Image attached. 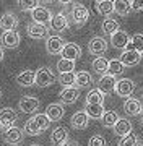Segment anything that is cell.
<instances>
[{
	"instance_id": "obj_23",
	"label": "cell",
	"mask_w": 143,
	"mask_h": 146,
	"mask_svg": "<svg viewBox=\"0 0 143 146\" xmlns=\"http://www.w3.org/2000/svg\"><path fill=\"white\" fill-rule=\"evenodd\" d=\"M46 114L49 115V119L52 120V122H59V120L64 117L65 109H64V106L62 104H51V106H47Z\"/></svg>"
},
{
	"instance_id": "obj_11",
	"label": "cell",
	"mask_w": 143,
	"mask_h": 146,
	"mask_svg": "<svg viewBox=\"0 0 143 146\" xmlns=\"http://www.w3.org/2000/svg\"><path fill=\"white\" fill-rule=\"evenodd\" d=\"M120 60L125 63V67H133V65H138L140 60H142V52L138 50H128V49H124V52L120 55Z\"/></svg>"
},
{
	"instance_id": "obj_4",
	"label": "cell",
	"mask_w": 143,
	"mask_h": 146,
	"mask_svg": "<svg viewBox=\"0 0 143 146\" xmlns=\"http://www.w3.org/2000/svg\"><path fill=\"white\" fill-rule=\"evenodd\" d=\"M72 16H73L75 25L81 26V25H85L86 21H88L90 11H88V8H86L83 3H75V5L72 7Z\"/></svg>"
},
{
	"instance_id": "obj_43",
	"label": "cell",
	"mask_w": 143,
	"mask_h": 146,
	"mask_svg": "<svg viewBox=\"0 0 143 146\" xmlns=\"http://www.w3.org/2000/svg\"><path fill=\"white\" fill-rule=\"evenodd\" d=\"M96 2H102V0H96Z\"/></svg>"
},
{
	"instance_id": "obj_27",
	"label": "cell",
	"mask_w": 143,
	"mask_h": 146,
	"mask_svg": "<svg viewBox=\"0 0 143 146\" xmlns=\"http://www.w3.org/2000/svg\"><path fill=\"white\" fill-rule=\"evenodd\" d=\"M114 131H116V135H119V136L128 135V133L132 131V123H130V120L119 119V122L114 125Z\"/></svg>"
},
{
	"instance_id": "obj_38",
	"label": "cell",
	"mask_w": 143,
	"mask_h": 146,
	"mask_svg": "<svg viewBox=\"0 0 143 146\" xmlns=\"http://www.w3.org/2000/svg\"><path fill=\"white\" fill-rule=\"evenodd\" d=\"M18 7L21 10H34L36 7H39V0H18Z\"/></svg>"
},
{
	"instance_id": "obj_16",
	"label": "cell",
	"mask_w": 143,
	"mask_h": 146,
	"mask_svg": "<svg viewBox=\"0 0 143 146\" xmlns=\"http://www.w3.org/2000/svg\"><path fill=\"white\" fill-rule=\"evenodd\" d=\"M60 96V101L64 102V104H73V102H76L80 98V93L78 89L73 88V86H65L64 91L59 94Z\"/></svg>"
},
{
	"instance_id": "obj_44",
	"label": "cell",
	"mask_w": 143,
	"mask_h": 146,
	"mask_svg": "<svg viewBox=\"0 0 143 146\" xmlns=\"http://www.w3.org/2000/svg\"><path fill=\"white\" fill-rule=\"evenodd\" d=\"M47 2H54V0H47Z\"/></svg>"
},
{
	"instance_id": "obj_17",
	"label": "cell",
	"mask_w": 143,
	"mask_h": 146,
	"mask_svg": "<svg viewBox=\"0 0 143 146\" xmlns=\"http://www.w3.org/2000/svg\"><path fill=\"white\" fill-rule=\"evenodd\" d=\"M16 83L20 84V86H33V84L36 83V72H33V70H25V72L18 73V76H16Z\"/></svg>"
},
{
	"instance_id": "obj_28",
	"label": "cell",
	"mask_w": 143,
	"mask_h": 146,
	"mask_svg": "<svg viewBox=\"0 0 143 146\" xmlns=\"http://www.w3.org/2000/svg\"><path fill=\"white\" fill-rule=\"evenodd\" d=\"M86 102H90V104H102L104 102V91L99 86L91 89L90 93L86 94Z\"/></svg>"
},
{
	"instance_id": "obj_20",
	"label": "cell",
	"mask_w": 143,
	"mask_h": 146,
	"mask_svg": "<svg viewBox=\"0 0 143 146\" xmlns=\"http://www.w3.org/2000/svg\"><path fill=\"white\" fill-rule=\"evenodd\" d=\"M80 55H81V47H80L78 44H75V42H69V44H65L64 50H62V57L76 60V58H80Z\"/></svg>"
},
{
	"instance_id": "obj_19",
	"label": "cell",
	"mask_w": 143,
	"mask_h": 146,
	"mask_svg": "<svg viewBox=\"0 0 143 146\" xmlns=\"http://www.w3.org/2000/svg\"><path fill=\"white\" fill-rule=\"evenodd\" d=\"M67 140H69V131L65 127H57L51 133V141L54 145H65Z\"/></svg>"
},
{
	"instance_id": "obj_37",
	"label": "cell",
	"mask_w": 143,
	"mask_h": 146,
	"mask_svg": "<svg viewBox=\"0 0 143 146\" xmlns=\"http://www.w3.org/2000/svg\"><path fill=\"white\" fill-rule=\"evenodd\" d=\"M102 31L106 33V34H109V36H112L116 31H119V23H117L116 20L107 18V20H104V23H102Z\"/></svg>"
},
{
	"instance_id": "obj_26",
	"label": "cell",
	"mask_w": 143,
	"mask_h": 146,
	"mask_svg": "<svg viewBox=\"0 0 143 146\" xmlns=\"http://www.w3.org/2000/svg\"><path fill=\"white\" fill-rule=\"evenodd\" d=\"M114 8L116 13L120 16H127L132 8V0H114Z\"/></svg>"
},
{
	"instance_id": "obj_12",
	"label": "cell",
	"mask_w": 143,
	"mask_h": 146,
	"mask_svg": "<svg viewBox=\"0 0 143 146\" xmlns=\"http://www.w3.org/2000/svg\"><path fill=\"white\" fill-rule=\"evenodd\" d=\"M2 44L3 47H16L20 44V33L16 31V29H8V31H3L2 34Z\"/></svg>"
},
{
	"instance_id": "obj_13",
	"label": "cell",
	"mask_w": 143,
	"mask_h": 146,
	"mask_svg": "<svg viewBox=\"0 0 143 146\" xmlns=\"http://www.w3.org/2000/svg\"><path fill=\"white\" fill-rule=\"evenodd\" d=\"M98 86H99L104 93H111V91H114V89H116V86H117L116 75H112V73L101 75V80H99V83H98Z\"/></svg>"
},
{
	"instance_id": "obj_2",
	"label": "cell",
	"mask_w": 143,
	"mask_h": 146,
	"mask_svg": "<svg viewBox=\"0 0 143 146\" xmlns=\"http://www.w3.org/2000/svg\"><path fill=\"white\" fill-rule=\"evenodd\" d=\"M54 81H55V76H54V73H52L51 68L41 67L36 72V84L37 86H41V88H47V86H51Z\"/></svg>"
},
{
	"instance_id": "obj_21",
	"label": "cell",
	"mask_w": 143,
	"mask_h": 146,
	"mask_svg": "<svg viewBox=\"0 0 143 146\" xmlns=\"http://www.w3.org/2000/svg\"><path fill=\"white\" fill-rule=\"evenodd\" d=\"M124 110L127 115H138L142 114V102L133 98H127V101L124 102Z\"/></svg>"
},
{
	"instance_id": "obj_40",
	"label": "cell",
	"mask_w": 143,
	"mask_h": 146,
	"mask_svg": "<svg viewBox=\"0 0 143 146\" xmlns=\"http://www.w3.org/2000/svg\"><path fill=\"white\" fill-rule=\"evenodd\" d=\"M90 145L91 146H102V145H106V140L101 135H94L90 138Z\"/></svg>"
},
{
	"instance_id": "obj_6",
	"label": "cell",
	"mask_w": 143,
	"mask_h": 146,
	"mask_svg": "<svg viewBox=\"0 0 143 146\" xmlns=\"http://www.w3.org/2000/svg\"><path fill=\"white\" fill-rule=\"evenodd\" d=\"M64 47H65V42L60 36H51V37H47V41H46V50H47L51 55L62 54Z\"/></svg>"
},
{
	"instance_id": "obj_29",
	"label": "cell",
	"mask_w": 143,
	"mask_h": 146,
	"mask_svg": "<svg viewBox=\"0 0 143 146\" xmlns=\"http://www.w3.org/2000/svg\"><path fill=\"white\" fill-rule=\"evenodd\" d=\"M85 110L88 112V115L91 119H102V115H104V106L102 104H90V102H86Z\"/></svg>"
},
{
	"instance_id": "obj_15",
	"label": "cell",
	"mask_w": 143,
	"mask_h": 146,
	"mask_svg": "<svg viewBox=\"0 0 143 146\" xmlns=\"http://www.w3.org/2000/svg\"><path fill=\"white\" fill-rule=\"evenodd\" d=\"M90 115L86 110H81V112H75L73 117H72V127L76 128V130H83L88 127V122H90Z\"/></svg>"
},
{
	"instance_id": "obj_22",
	"label": "cell",
	"mask_w": 143,
	"mask_h": 146,
	"mask_svg": "<svg viewBox=\"0 0 143 146\" xmlns=\"http://www.w3.org/2000/svg\"><path fill=\"white\" fill-rule=\"evenodd\" d=\"M67 26H69V21H67V18H65L64 13H55V15L52 16V20H51V28H52L54 31H64V29H67Z\"/></svg>"
},
{
	"instance_id": "obj_34",
	"label": "cell",
	"mask_w": 143,
	"mask_h": 146,
	"mask_svg": "<svg viewBox=\"0 0 143 146\" xmlns=\"http://www.w3.org/2000/svg\"><path fill=\"white\" fill-rule=\"evenodd\" d=\"M125 68V63L122 62L120 58H112L109 60V72L107 73H112V75H120Z\"/></svg>"
},
{
	"instance_id": "obj_3",
	"label": "cell",
	"mask_w": 143,
	"mask_h": 146,
	"mask_svg": "<svg viewBox=\"0 0 143 146\" xmlns=\"http://www.w3.org/2000/svg\"><path fill=\"white\" fill-rule=\"evenodd\" d=\"M28 36L31 39H43V37L47 36V26L46 23H39V21H33L29 23L26 28Z\"/></svg>"
},
{
	"instance_id": "obj_39",
	"label": "cell",
	"mask_w": 143,
	"mask_h": 146,
	"mask_svg": "<svg viewBox=\"0 0 143 146\" xmlns=\"http://www.w3.org/2000/svg\"><path fill=\"white\" fill-rule=\"evenodd\" d=\"M119 145H138V136L133 135V133H128V135L122 136V140L119 141Z\"/></svg>"
},
{
	"instance_id": "obj_35",
	"label": "cell",
	"mask_w": 143,
	"mask_h": 146,
	"mask_svg": "<svg viewBox=\"0 0 143 146\" xmlns=\"http://www.w3.org/2000/svg\"><path fill=\"white\" fill-rule=\"evenodd\" d=\"M125 49L142 52V50H143V34H135V36L130 39V42H128V46L125 47Z\"/></svg>"
},
{
	"instance_id": "obj_45",
	"label": "cell",
	"mask_w": 143,
	"mask_h": 146,
	"mask_svg": "<svg viewBox=\"0 0 143 146\" xmlns=\"http://www.w3.org/2000/svg\"><path fill=\"white\" fill-rule=\"evenodd\" d=\"M142 123H143V117H142Z\"/></svg>"
},
{
	"instance_id": "obj_8",
	"label": "cell",
	"mask_w": 143,
	"mask_h": 146,
	"mask_svg": "<svg viewBox=\"0 0 143 146\" xmlns=\"http://www.w3.org/2000/svg\"><path fill=\"white\" fill-rule=\"evenodd\" d=\"M18 106H20V110L21 112H25V114H33V112H36L39 109V99L33 98V96H25V98L20 99Z\"/></svg>"
},
{
	"instance_id": "obj_25",
	"label": "cell",
	"mask_w": 143,
	"mask_h": 146,
	"mask_svg": "<svg viewBox=\"0 0 143 146\" xmlns=\"http://www.w3.org/2000/svg\"><path fill=\"white\" fill-rule=\"evenodd\" d=\"M16 25H18V18H16L11 11H7L5 15L2 16V21H0V26L3 31H8V29H15Z\"/></svg>"
},
{
	"instance_id": "obj_24",
	"label": "cell",
	"mask_w": 143,
	"mask_h": 146,
	"mask_svg": "<svg viewBox=\"0 0 143 146\" xmlns=\"http://www.w3.org/2000/svg\"><path fill=\"white\" fill-rule=\"evenodd\" d=\"M93 70H94L98 75H106L109 72V60L104 58L102 55H98V57L93 60Z\"/></svg>"
},
{
	"instance_id": "obj_7",
	"label": "cell",
	"mask_w": 143,
	"mask_h": 146,
	"mask_svg": "<svg viewBox=\"0 0 143 146\" xmlns=\"http://www.w3.org/2000/svg\"><path fill=\"white\" fill-rule=\"evenodd\" d=\"M3 141L8 145H18L23 141V130L18 127H10L3 130Z\"/></svg>"
},
{
	"instance_id": "obj_31",
	"label": "cell",
	"mask_w": 143,
	"mask_h": 146,
	"mask_svg": "<svg viewBox=\"0 0 143 146\" xmlns=\"http://www.w3.org/2000/svg\"><path fill=\"white\" fill-rule=\"evenodd\" d=\"M57 70H59V73L73 72V70H75V60L62 57V58H60V60L57 62Z\"/></svg>"
},
{
	"instance_id": "obj_47",
	"label": "cell",
	"mask_w": 143,
	"mask_h": 146,
	"mask_svg": "<svg viewBox=\"0 0 143 146\" xmlns=\"http://www.w3.org/2000/svg\"><path fill=\"white\" fill-rule=\"evenodd\" d=\"M142 143H143V141H142Z\"/></svg>"
},
{
	"instance_id": "obj_41",
	"label": "cell",
	"mask_w": 143,
	"mask_h": 146,
	"mask_svg": "<svg viewBox=\"0 0 143 146\" xmlns=\"http://www.w3.org/2000/svg\"><path fill=\"white\" fill-rule=\"evenodd\" d=\"M133 10H143V0H132Z\"/></svg>"
},
{
	"instance_id": "obj_5",
	"label": "cell",
	"mask_w": 143,
	"mask_h": 146,
	"mask_svg": "<svg viewBox=\"0 0 143 146\" xmlns=\"http://www.w3.org/2000/svg\"><path fill=\"white\" fill-rule=\"evenodd\" d=\"M135 91V83L128 78H122L117 80V86H116V93L120 98H130Z\"/></svg>"
},
{
	"instance_id": "obj_33",
	"label": "cell",
	"mask_w": 143,
	"mask_h": 146,
	"mask_svg": "<svg viewBox=\"0 0 143 146\" xmlns=\"http://www.w3.org/2000/svg\"><path fill=\"white\" fill-rule=\"evenodd\" d=\"M98 11H99L101 15H111L112 11H116V8H114V0L98 2Z\"/></svg>"
},
{
	"instance_id": "obj_36",
	"label": "cell",
	"mask_w": 143,
	"mask_h": 146,
	"mask_svg": "<svg viewBox=\"0 0 143 146\" xmlns=\"http://www.w3.org/2000/svg\"><path fill=\"white\" fill-rule=\"evenodd\" d=\"M119 122V115H117V112H114V110H107V112H104V115H102V125L104 127H114Z\"/></svg>"
},
{
	"instance_id": "obj_18",
	"label": "cell",
	"mask_w": 143,
	"mask_h": 146,
	"mask_svg": "<svg viewBox=\"0 0 143 146\" xmlns=\"http://www.w3.org/2000/svg\"><path fill=\"white\" fill-rule=\"evenodd\" d=\"M31 16H33V21H39V23H49L52 20L51 16V11L46 8V7H36L34 10H31Z\"/></svg>"
},
{
	"instance_id": "obj_14",
	"label": "cell",
	"mask_w": 143,
	"mask_h": 146,
	"mask_svg": "<svg viewBox=\"0 0 143 146\" xmlns=\"http://www.w3.org/2000/svg\"><path fill=\"white\" fill-rule=\"evenodd\" d=\"M128 42H130V37L125 31H116L114 34L111 36V44L112 47H116V49H125L128 46Z\"/></svg>"
},
{
	"instance_id": "obj_1",
	"label": "cell",
	"mask_w": 143,
	"mask_h": 146,
	"mask_svg": "<svg viewBox=\"0 0 143 146\" xmlns=\"http://www.w3.org/2000/svg\"><path fill=\"white\" fill-rule=\"evenodd\" d=\"M52 120L49 119L47 114H37L34 115L33 119H29L25 125V133L29 136H36V135H41L44 130H47L49 125H51Z\"/></svg>"
},
{
	"instance_id": "obj_42",
	"label": "cell",
	"mask_w": 143,
	"mask_h": 146,
	"mask_svg": "<svg viewBox=\"0 0 143 146\" xmlns=\"http://www.w3.org/2000/svg\"><path fill=\"white\" fill-rule=\"evenodd\" d=\"M59 2H60V3H70L72 0H59Z\"/></svg>"
},
{
	"instance_id": "obj_10",
	"label": "cell",
	"mask_w": 143,
	"mask_h": 146,
	"mask_svg": "<svg viewBox=\"0 0 143 146\" xmlns=\"http://www.w3.org/2000/svg\"><path fill=\"white\" fill-rule=\"evenodd\" d=\"M88 50H90V54H93V55H101V54H104L107 50L106 39H104V37H99V36L93 37L90 41V44H88Z\"/></svg>"
},
{
	"instance_id": "obj_30",
	"label": "cell",
	"mask_w": 143,
	"mask_h": 146,
	"mask_svg": "<svg viewBox=\"0 0 143 146\" xmlns=\"http://www.w3.org/2000/svg\"><path fill=\"white\" fill-rule=\"evenodd\" d=\"M59 81L62 86H73L76 84V73L75 72H65L59 75Z\"/></svg>"
},
{
	"instance_id": "obj_32",
	"label": "cell",
	"mask_w": 143,
	"mask_h": 146,
	"mask_svg": "<svg viewBox=\"0 0 143 146\" xmlns=\"http://www.w3.org/2000/svg\"><path fill=\"white\" fill-rule=\"evenodd\" d=\"M93 83V78L88 72H78L76 73V86L78 88H86Z\"/></svg>"
},
{
	"instance_id": "obj_46",
	"label": "cell",
	"mask_w": 143,
	"mask_h": 146,
	"mask_svg": "<svg viewBox=\"0 0 143 146\" xmlns=\"http://www.w3.org/2000/svg\"><path fill=\"white\" fill-rule=\"evenodd\" d=\"M142 57H143V50H142Z\"/></svg>"
},
{
	"instance_id": "obj_9",
	"label": "cell",
	"mask_w": 143,
	"mask_h": 146,
	"mask_svg": "<svg viewBox=\"0 0 143 146\" xmlns=\"http://www.w3.org/2000/svg\"><path fill=\"white\" fill-rule=\"evenodd\" d=\"M16 112L13 109H2V112H0V127H2V131L7 130V128H10V127H13V123L16 122Z\"/></svg>"
}]
</instances>
